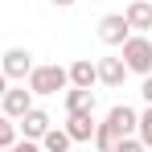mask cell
Listing matches in <instances>:
<instances>
[{
	"instance_id": "1",
	"label": "cell",
	"mask_w": 152,
	"mask_h": 152,
	"mask_svg": "<svg viewBox=\"0 0 152 152\" xmlns=\"http://www.w3.org/2000/svg\"><path fill=\"white\" fill-rule=\"evenodd\" d=\"M25 86L33 91V95H58V91H66V86H70V74H66V66L45 62V66H33V70H29Z\"/></svg>"
},
{
	"instance_id": "2",
	"label": "cell",
	"mask_w": 152,
	"mask_h": 152,
	"mask_svg": "<svg viewBox=\"0 0 152 152\" xmlns=\"http://www.w3.org/2000/svg\"><path fill=\"white\" fill-rule=\"evenodd\" d=\"M119 58H124V66H127V74H152V41H148V33H132L124 45H119Z\"/></svg>"
},
{
	"instance_id": "3",
	"label": "cell",
	"mask_w": 152,
	"mask_h": 152,
	"mask_svg": "<svg viewBox=\"0 0 152 152\" xmlns=\"http://www.w3.org/2000/svg\"><path fill=\"white\" fill-rule=\"evenodd\" d=\"M0 70H4V78H8V82H25L29 70H33V53H29L25 45L4 50V58H0Z\"/></svg>"
},
{
	"instance_id": "4",
	"label": "cell",
	"mask_w": 152,
	"mask_h": 152,
	"mask_svg": "<svg viewBox=\"0 0 152 152\" xmlns=\"http://www.w3.org/2000/svg\"><path fill=\"white\" fill-rule=\"evenodd\" d=\"M29 107H33V91H29L25 82H17V86H8V91L0 95V115H8L12 124L25 115Z\"/></svg>"
},
{
	"instance_id": "5",
	"label": "cell",
	"mask_w": 152,
	"mask_h": 152,
	"mask_svg": "<svg viewBox=\"0 0 152 152\" xmlns=\"http://www.w3.org/2000/svg\"><path fill=\"white\" fill-rule=\"evenodd\" d=\"M99 41L103 45H111V50H119L127 37H132V29H127V21H124V12H107V17H99Z\"/></svg>"
},
{
	"instance_id": "6",
	"label": "cell",
	"mask_w": 152,
	"mask_h": 152,
	"mask_svg": "<svg viewBox=\"0 0 152 152\" xmlns=\"http://www.w3.org/2000/svg\"><path fill=\"white\" fill-rule=\"evenodd\" d=\"M136 119H140V111H136V107H127V103H115V107L107 111V119H103V124L111 127L115 136H136Z\"/></svg>"
},
{
	"instance_id": "7",
	"label": "cell",
	"mask_w": 152,
	"mask_h": 152,
	"mask_svg": "<svg viewBox=\"0 0 152 152\" xmlns=\"http://www.w3.org/2000/svg\"><path fill=\"white\" fill-rule=\"evenodd\" d=\"M95 111H74V115H66V136L74 140V144H91V136H95Z\"/></svg>"
},
{
	"instance_id": "8",
	"label": "cell",
	"mask_w": 152,
	"mask_h": 152,
	"mask_svg": "<svg viewBox=\"0 0 152 152\" xmlns=\"http://www.w3.org/2000/svg\"><path fill=\"white\" fill-rule=\"evenodd\" d=\"M50 124H53V119L45 115V111H41V107H29L25 115L17 119V132H21L25 140H41V136L50 132Z\"/></svg>"
},
{
	"instance_id": "9",
	"label": "cell",
	"mask_w": 152,
	"mask_h": 152,
	"mask_svg": "<svg viewBox=\"0 0 152 152\" xmlns=\"http://www.w3.org/2000/svg\"><path fill=\"white\" fill-rule=\"evenodd\" d=\"M66 74H70V86H82V91H95V82H99V70L91 58H74L66 66Z\"/></svg>"
},
{
	"instance_id": "10",
	"label": "cell",
	"mask_w": 152,
	"mask_h": 152,
	"mask_svg": "<svg viewBox=\"0 0 152 152\" xmlns=\"http://www.w3.org/2000/svg\"><path fill=\"white\" fill-rule=\"evenodd\" d=\"M124 21L132 33H148L152 29V0H132L124 8Z\"/></svg>"
},
{
	"instance_id": "11",
	"label": "cell",
	"mask_w": 152,
	"mask_h": 152,
	"mask_svg": "<svg viewBox=\"0 0 152 152\" xmlns=\"http://www.w3.org/2000/svg\"><path fill=\"white\" fill-rule=\"evenodd\" d=\"M95 70H99V82L103 86H124V78H127V66H124V58H99L95 62Z\"/></svg>"
},
{
	"instance_id": "12",
	"label": "cell",
	"mask_w": 152,
	"mask_h": 152,
	"mask_svg": "<svg viewBox=\"0 0 152 152\" xmlns=\"http://www.w3.org/2000/svg\"><path fill=\"white\" fill-rule=\"evenodd\" d=\"M74 111H95V91L66 86V115H74Z\"/></svg>"
},
{
	"instance_id": "13",
	"label": "cell",
	"mask_w": 152,
	"mask_h": 152,
	"mask_svg": "<svg viewBox=\"0 0 152 152\" xmlns=\"http://www.w3.org/2000/svg\"><path fill=\"white\" fill-rule=\"evenodd\" d=\"M37 144H41V152H70V144H74V140L66 136V127L50 124V132H45V136H41Z\"/></svg>"
},
{
	"instance_id": "14",
	"label": "cell",
	"mask_w": 152,
	"mask_h": 152,
	"mask_svg": "<svg viewBox=\"0 0 152 152\" xmlns=\"http://www.w3.org/2000/svg\"><path fill=\"white\" fill-rule=\"evenodd\" d=\"M115 140H119V136H115L107 124H95V136H91V144H95L99 152H115Z\"/></svg>"
},
{
	"instance_id": "15",
	"label": "cell",
	"mask_w": 152,
	"mask_h": 152,
	"mask_svg": "<svg viewBox=\"0 0 152 152\" xmlns=\"http://www.w3.org/2000/svg\"><path fill=\"white\" fill-rule=\"evenodd\" d=\"M136 136H140L144 148H152V103L140 111V119H136Z\"/></svg>"
},
{
	"instance_id": "16",
	"label": "cell",
	"mask_w": 152,
	"mask_h": 152,
	"mask_svg": "<svg viewBox=\"0 0 152 152\" xmlns=\"http://www.w3.org/2000/svg\"><path fill=\"white\" fill-rule=\"evenodd\" d=\"M12 144H17V124H12L8 115H0V152L12 148Z\"/></svg>"
},
{
	"instance_id": "17",
	"label": "cell",
	"mask_w": 152,
	"mask_h": 152,
	"mask_svg": "<svg viewBox=\"0 0 152 152\" xmlns=\"http://www.w3.org/2000/svg\"><path fill=\"white\" fill-rule=\"evenodd\" d=\"M115 152H148V148L140 144V136H119L115 140Z\"/></svg>"
},
{
	"instance_id": "18",
	"label": "cell",
	"mask_w": 152,
	"mask_h": 152,
	"mask_svg": "<svg viewBox=\"0 0 152 152\" xmlns=\"http://www.w3.org/2000/svg\"><path fill=\"white\" fill-rule=\"evenodd\" d=\"M4 152H41V144L37 140H17L12 148H4Z\"/></svg>"
},
{
	"instance_id": "19",
	"label": "cell",
	"mask_w": 152,
	"mask_h": 152,
	"mask_svg": "<svg viewBox=\"0 0 152 152\" xmlns=\"http://www.w3.org/2000/svg\"><path fill=\"white\" fill-rule=\"evenodd\" d=\"M140 99L152 103V74H144V82H140Z\"/></svg>"
},
{
	"instance_id": "20",
	"label": "cell",
	"mask_w": 152,
	"mask_h": 152,
	"mask_svg": "<svg viewBox=\"0 0 152 152\" xmlns=\"http://www.w3.org/2000/svg\"><path fill=\"white\" fill-rule=\"evenodd\" d=\"M53 8H70V4H78V0H50Z\"/></svg>"
},
{
	"instance_id": "21",
	"label": "cell",
	"mask_w": 152,
	"mask_h": 152,
	"mask_svg": "<svg viewBox=\"0 0 152 152\" xmlns=\"http://www.w3.org/2000/svg\"><path fill=\"white\" fill-rule=\"evenodd\" d=\"M4 91H8V78H4V70H0V95H4Z\"/></svg>"
},
{
	"instance_id": "22",
	"label": "cell",
	"mask_w": 152,
	"mask_h": 152,
	"mask_svg": "<svg viewBox=\"0 0 152 152\" xmlns=\"http://www.w3.org/2000/svg\"><path fill=\"white\" fill-rule=\"evenodd\" d=\"M148 152H152V148H148Z\"/></svg>"
}]
</instances>
